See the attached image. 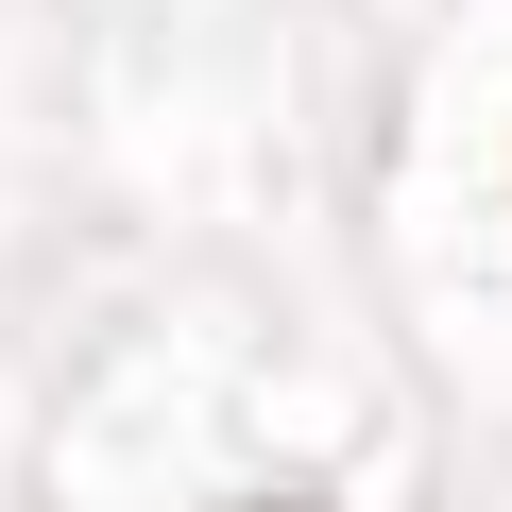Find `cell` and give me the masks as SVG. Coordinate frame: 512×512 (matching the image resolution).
I'll list each match as a JSON object with an SVG mask.
<instances>
[{"instance_id": "6da1fadb", "label": "cell", "mask_w": 512, "mask_h": 512, "mask_svg": "<svg viewBox=\"0 0 512 512\" xmlns=\"http://www.w3.org/2000/svg\"><path fill=\"white\" fill-rule=\"evenodd\" d=\"M239 512H325V495H239Z\"/></svg>"}]
</instances>
